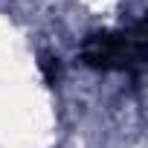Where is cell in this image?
I'll list each match as a JSON object with an SVG mask.
<instances>
[{
    "instance_id": "1",
    "label": "cell",
    "mask_w": 148,
    "mask_h": 148,
    "mask_svg": "<svg viewBox=\"0 0 148 148\" xmlns=\"http://www.w3.org/2000/svg\"><path fill=\"white\" fill-rule=\"evenodd\" d=\"M84 64L96 70H131L139 67L145 58V38L142 26L136 32H116V35H96L84 44Z\"/></svg>"
}]
</instances>
